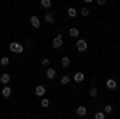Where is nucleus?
Masks as SVG:
<instances>
[{
    "instance_id": "obj_1",
    "label": "nucleus",
    "mask_w": 120,
    "mask_h": 119,
    "mask_svg": "<svg viewBox=\"0 0 120 119\" xmlns=\"http://www.w3.org/2000/svg\"><path fill=\"white\" fill-rule=\"evenodd\" d=\"M10 50H11L13 53H22V52H24V45L19 44V42H11V44H10Z\"/></svg>"
},
{
    "instance_id": "obj_2",
    "label": "nucleus",
    "mask_w": 120,
    "mask_h": 119,
    "mask_svg": "<svg viewBox=\"0 0 120 119\" xmlns=\"http://www.w3.org/2000/svg\"><path fill=\"white\" fill-rule=\"evenodd\" d=\"M75 48H77L79 52H85V50L88 48V44H86L83 39H79V40L75 42Z\"/></svg>"
},
{
    "instance_id": "obj_3",
    "label": "nucleus",
    "mask_w": 120,
    "mask_h": 119,
    "mask_svg": "<svg viewBox=\"0 0 120 119\" xmlns=\"http://www.w3.org/2000/svg\"><path fill=\"white\" fill-rule=\"evenodd\" d=\"M51 45H53V48H61V47H63V36L58 34V36L53 39V44H51Z\"/></svg>"
},
{
    "instance_id": "obj_4",
    "label": "nucleus",
    "mask_w": 120,
    "mask_h": 119,
    "mask_svg": "<svg viewBox=\"0 0 120 119\" xmlns=\"http://www.w3.org/2000/svg\"><path fill=\"white\" fill-rule=\"evenodd\" d=\"M86 113H88V111H86L85 106H79V108L75 110V114H77L79 118H85V116H86Z\"/></svg>"
},
{
    "instance_id": "obj_5",
    "label": "nucleus",
    "mask_w": 120,
    "mask_h": 119,
    "mask_svg": "<svg viewBox=\"0 0 120 119\" xmlns=\"http://www.w3.org/2000/svg\"><path fill=\"white\" fill-rule=\"evenodd\" d=\"M30 26L38 29L40 28V18H38V16H30Z\"/></svg>"
},
{
    "instance_id": "obj_6",
    "label": "nucleus",
    "mask_w": 120,
    "mask_h": 119,
    "mask_svg": "<svg viewBox=\"0 0 120 119\" xmlns=\"http://www.w3.org/2000/svg\"><path fill=\"white\" fill-rule=\"evenodd\" d=\"M45 92H46L45 85H37V87H35V95H37V97H40V98L45 95Z\"/></svg>"
},
{
    "instance_id": "obj_7",
    "label": "nucleus",
    "mask_w": 120,
    "mask_h": 119,
    "mask_svg": "<svg viewBox=\"0 0 120 119\" xmlns=\"http://www.w3.org/2000/svg\"><path fill=\"white\" fill-rule=\"evenodd\" d=\"M74 81L75 82H83V81H85V74H83L82 71H77V73L74 74Z\"/></svg>"
},
{
    "instance_id": "obj_8",
    "label": "nucleus",
    "mask_w": 120,
    "mask_h": 119,
    "mask_svg": "<svg viewBox=\"0 0 120 119\" xmlns=\"http://www.w3.org/2000/svg\"><path fill=\"white\" fill-rule=\"evenodd\" d=\"M2 95H3L5 98H8L10 95H11V87H10L8 84H7V85H3V89H2Z\"/></svg>"
},
{
    "instance_id": "obj_9",
    "label": "nucleus",
    "mask_w": 120,
    "mask_h": 119,
    "mask_svg": "<svg viewBox=\"0 0 120 119\" xmlns=\"http://www.w3.org/2000/svg\"><path fill=\"white\" fill-rule=\"evenodd\" d=\"M106 85H107V89H111V90H114V89H117V82H115V79H107V82H106Z\"/></svg>"
},
{
    "instance_id": "obj_10",
    "label": "nucleus",
    "mask_w": 120,
    "mask_h": 119,
    "mask_svg": "<svg viewBox=\"0 0 120 119\" xmlns=\"http://www.w3.org/2000/svg\"><path fill=\"white\" fill-rule=\"evenodd\" d=\"M61 66H63V68H69V66H71V58H69V56H63Z\"/></svg>"
},
{
    "instance_id": "obj_11",
    "label": "nucleus",
    "mask_w": 120,
    "mask_h": 119,
    "mask_svg": "<svg viewBox=\"0 0 120 119\" xmlns=\"http://www.w3.org/2000/svg\"><path fill=\"white\" fill-rule=\"evenodd\" d=\"M10 79H11V77H10V74H2V77H0V82L3 84V85H7V84L10 82Z\"/></svg>"
},
{
    "instance_id": "obj_12",
    "label": "nucleus",
    "mask_w": 120,
    "mask_h": 119,
    "mask_svg": "<svg viewBox=\"0 0 120 119\" xmlns=\"http://www.w3.org/2000/svg\"><path fill=\"white\" fill-rule=\"evenodd\" d=\"M55 76H56V69H53V68H48L46 69V77L48 79H53Z\"/></svg>"
},
{
    "instance_id": "obj_13",
    "label": "nucleus",
    "mask_w": 120,
    "mask_h": 119,
    "mask_svg": "<svg viewBox=\"0 0 120 119\" xmlns=\"http://www.w3.org/2000/svg\"><path fill=\"white\" fill-rule=\"evenodd\" d=\"M79 34H80V31L77 28H71L69 29V36L71 37H79Z\"/></svg>"
},
{
    "instance_id": "obj_14",
    "label": "nucleus",
    "mask_w": 120,
    "mask_h": 119,
    "mask_svg": "<svg viewBox=\"0 0 120 119\" xmlns=\"http://www.w3.org/2000/svg\"><path fill=\"white\" fill-rule=\"evenodd\" d=\"M45 21H46V23H50V24H55V16H53L51 13H46V15H45Z\"/></svg>"
},
{
    "instance_id": "obj_15",
    "label": "nucleus",
    "mask_w": 120,
    "mask_h": 119,
    "mask_svg": "<svg viewBox=\"0 0 120 119\" xmlns=\"http://www.w3.org/2000/svg\"><path fill=\"white\" fill-rule=\"evenodd\" d=\"M67 15H69L71 18H74V16H77V10H75L74 7H69V8H67Z\"/></svg>"
},
{
    "instance_id": "obj_16",
    "label": "nucleus",
    "mask_w": 120,
    "mask_h": 119,
    "mask_svg": "<svg viewBox=\"0 0 120 119\" xmlns=\"http://www.w3.org/2000/svg\"><path fill=\"white\" fill-rule=\"evenodd\" d=\"M0 64H2V66H8L10 64V58L8 56H0Z\"/></svg>"
},
{
    "instance_id": "obj_17",
    "label": "nucleus",
    "mask_w": 120,
    "mask_h": 119,
    "mask_svg": "<svg viewBox=\"0 0 120 119\" xmlns=\"http://www.w3.org/2000/svg\"><path fill=\"white\" fill-rule=\"evenodd\" d=\"M40 5H42V7H43V8H50V7H51V0H40Z\"/></svg>"
},
{
    "instance_id": "obj_18",
    "label": "nucleus",
    "mask_w": 120,
    "mask_h": 119,
    "mask_svg": "<svg viewBox=\"0 0 120 119\" xmlns=\"http://www.w3.org/2000/svg\"><path fill=\"white\" fill-rule=\"evenodd\" d=\"M106 118V113L104 111H96L94 113V119H104Z\"/></svg>"
},
{
    "instance_id": "obj_19",
    "label": "nucleus",
    "mask_w": 120,
    "mask_h": 119,
    "mask_svg": "<svg viewBox=\"0 0 120 119\" xmlns=\"http://www.w3.org/2000/svg\"><path fill=\"white\" fill-rule=\"evenodd\" d=\"M69 82H71V77H69V76H63V77H61V84H63V85H67Z\"/></svg>"
},
{
    "instance_id": "obj_20",
    "label": "nucleus",
    "mask_w": 120,
    "mask_h": 119,
    "mask_svg": "<svg viewBox=\"0 0 120 119\" xmlns=\"http://www.w3.org/2000/svg\"><path fill=\"white\" fill-rule=\"evenodd\" d=\"M40 105H42V108H48V106H50V100H46V98H43V97H42Z\"/></svg>"
},
{
    "instance_id": "obj_21",
    "label": "nucleus",
    "mask_w": 120,
    "mask_h": 119,
    "mask_svg": "<svg viewBox=\"0 0 120 119\" xmlns=\"http://www.w3.org/2000/svg\"><path fill=\"white\" fill-rule=\"evenodd\" d=\"M112 110H114V108H112L111 105H106V106H104V113H106V114H111Z\"/></svg>"
},
{
    "instance_id": "obj_22",
    "label": "nucleus",
    "mask_w": 120,
    "mask_h": 119,
    "mask_svg": "<svg viewBox=\"0 0 120 119\" xmlns=\"http://www.w3.org/2000/svg\"><path fill=\"white\" fill-rule=\"evenodd\" d=\"M96 95H98V89L96 87H91L90 89V97H96Z\"/></svg>"
},
{
    "instance_id": "obj_23",
    "label": "nucleus",
    "mask_w": 120,
    "mask_h": 119,
    "mask_svg": "<svg viewBox=\"0 0 120 119\" xmlns=\"http://www.w3.org/2000/svg\"><path fill=\"white\" fill-rule=\"evenodd\" d=\"M42 66L48 68V66H50V58H43V60H42Z\"/></svg>"
},
{
    "instance_id": "obj_24",
    "label": "nucleus",
    "mask_w": 120,
    "mask_h": 119,
    "mask_svg": "<svg viewBox=\"0 0 120 119\" xmlns=\"http://www.w3.org/2000/svg\"><path fill=\"white\" fill-rule=\"evenodd\" d=\"M80 13H82V16H88V13H90V10L86 8V7H83V8H82V11H80Z\"/></svg>"
},
{
    "instance_id": "obj_25",
    "label": "nucleus",
    "mask_w": 120,
    "mask_h": 119,
    "mask_svg": "<svg viewBox=\"0 0 120 119\" xmlns=\"http://www.w3.org/2000/svg\"><path fill=\"white\" fill-rule=\"evenodd\" d=\"M96 3H98V5H104V3H106V0H96Z\"/></svg>"
},
{
    "instance_id": "obj_26",
    "label": "nucleus",
    "mask_w": 120,
    "mask_h": 119,
    "mask_svg": "<svg viewBox=\"0 0 120 119\" xmlns=\"http://www.w3.org/2000/svg\"><path fill=\"white\" fill-rule=\"evenodd\" d=\"M83 2H85V3H91L93 0H83Z\"/></svg>"
}]
</instances>
